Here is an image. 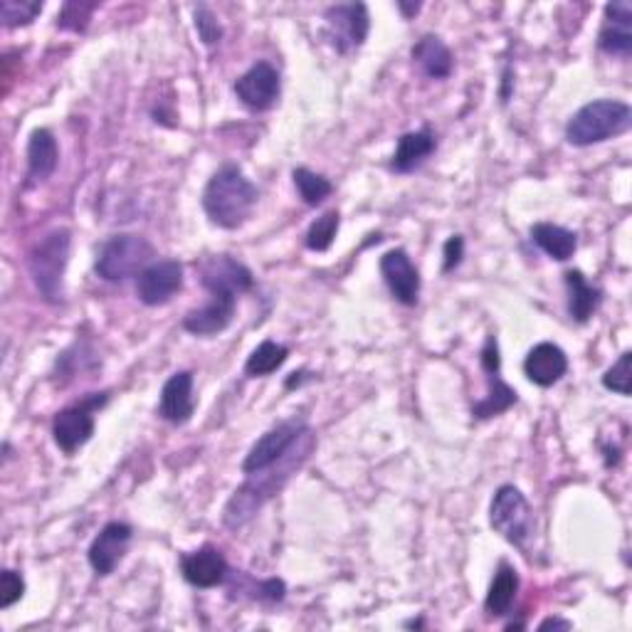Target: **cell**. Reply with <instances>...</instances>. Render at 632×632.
Returning <instances> with one entry per match:
<instances>
[{
    "label": "cell",
    "mask_w": 632,
    "mask_h": 632,
    "mask_svg": "<svg viewBox=\"0 0 632 632\" xmlns=\"http://www.w3.org/2000/svg\"><path fill=\"white\" fill-rule=\"evenodd\" d=\"M307 428L309 425L304 423V420L290 418V420H282L280 425H274L272 430L264 432V435L250 448L245 462H242V472L254 474V472L268 470L270 464H274L287 450L294 445V440L302 435Z\"/></svg>",
    "instance_id": "10"
},
{
    "label": "cell",
    "mask_w": 632,
    "mask_h": 632,
    "mask_svg": "<svg viewBox=\"0 0 632 632\" xmlns=\"http://www.w3.org/2000/svg\"><path fill=\"white\" fill-rule=\"evenodd\" d=\"M60 161V147L58 139L52 137L48 129H36L28 141V175L26 188H36L46 183L50 175L58 169Z\"/></svg>",
    "instance_id": "21"
},
{
    "label": "cell",
    "mask_w": 632,
    "mask_h": 632,
    "mask_svg": "<svg viewBox=\"0 0 632 632\" xmlns=\"http://www.w3.org/2000/svg\"><path fill=\"white\" fill-rule=\"evenodd\" d=\"M70 248H72L70 230L58 228L48 232V235L30 250L28 258L30 277L48 302H60L64 294L62 280L70 262Z\"/></svg>",
    "instance_id": "4"
},
{
    "label": "cell",
    "mask_w": 632,
    "mask_h": 632,
    "mask_svg": "<svg viewBox=\"0 0 632 632\" xmlns=\"http://www.w3.org/2000/svg\"><path fill=\"white\" fill-rule=\"evenodd\" d=\"M99 8V3H84V0H68L62 6L58 16V28L70 32H84L90 26L92 13Z\"/></svg>",
    "instance_id": "31"
},
{
    "label": "cell",
    "mask_w": 632,
    "mask_h": 632,
    "mask_svg": "<svg viewBox=\"0 0 632 632\" xmlns=\"http://www.w3.org/2000/svg\"><path fill=\"white\" fill-rule=\"evenodd\" d=\"M107 401H109V393H92V395L82 398L80 403L64 408L58 415H54L52 435L64 454L77 452L92 440L94 425H97L94 413L97 410H102Z\"/></svg>",
    "instance_id": "7"
},
{
    "label": "cell",
    "mask_w": 632,
    "mask_h": 632,
    "mask_svg": "<svg viewBox=\"0 0 632 632\" xmlns=\"http://www.w3.org/2000/svg\"><path fill=\"white\" fill-rule=\"evenodd\" d=\"M317 440L312 428H307L302 435L294 440V445L287 450L280 460L270 464L268 470L248 474L250 480L235 490V494L230 496V502L225 504L223 512V524L228 529H242L248 521L260 512L262 504L272 499L274 494L282 492V486L290 482V476L297 474V470L309 460V454L314 452Z\"/></svg>",
    "instance_id": "1"
},
{
    "label": "cell",
    "mask_w": 632,
    "mask_h": 632,
    "mask_svg": "<svg viewBox=\"0 0 632 632\" xmlns=\"http://www.w3.org/2000/svg\"><path fill=\"white\" fill-rule=\"evenodd\" d=\"M482 369L486 373V383H490V393H486L484 401H480L472 408V415L476 420H490V418L506 413V410L519 401L514 388L504 383L502 375H499V369H502V359H499V343L494 337H486V341H484Z\"/></svg>",
    "instance_id": "9"
},
{
    "label": "cell",
    "mask_w": 632,
    "mask_h": 632,
    "mask_svg": "<svg viewBox=\"0 0 632 632\" xmlns=\"http://www.w3.org/2000/svg\"><path fill=\"white\" fill-rule=\"evenodd\" d=\"M413 60L430 80H448L454 68L450 48L438 36H423L413 48Z\"/></svg>",
    "instance_id": "23"
},
{
    "label": "cell",
    "mask_w": 632,
    "mask_h": 632,
    "mask_svg": "<svg viewBox=\"0 0 632 632\" xmlns=\"http://www.w3.org/2000/svg\"><path fill=\"white\" fill-rule=\"evenodd\" d=\"M280 72L270 62H258L235 82V94L254 112H264L280 99Z\"/></svg>",
    "instance_id": "13"
},
{
    "label": "cell",
    "mask_w": 632,
    "mask_h": 632,
    "mask_svg": "<svg viewBox=\"0 0 632 632\" xmlns=\"http://www.w3.org/2000/svg\"><path fill=\"white\" fill-rule=\"evenodd\" d=\"M292 179H294L299 195H302V201L307 205L324 203L327 198L331 195V191H334V185L329 183V179H324V175H319L309 169H294Z\"/></svg>",
    "instance_id": "28"
},
{
    "label": "cell",
    "mask_w": 632,
    "mask_h": 632,
    "mask_svg": "<svg viewBox=\"0 0 632 632\" xmlns=\"http://www.w3.org/2000/svg\"><path fill=\"white\" fill-rule=\"evenodd\" d=\"M556 630V628H561V630H571L573 628V623H569V620H561V618H549V620H543V623L539 625V630Z\"/></svg>",
    "instance_id": "38"
},
{
    "label": "cell",
    "mask_w": 632,
    "mask_h": 632,
    "mask_svg": "<svg viewBox=\"0 0 632 632\" xmlns=\"http://www.w3.org/2000/svg\"><path fill=\"white\" fill-rule=\"evenodd\" d=\"M565 287H569V312L571 319L575 321H588L593 314L598 304H601V290L593 287L591 282L585 280L583 272L571 270L565 272Z\"/></svg>",
    "instance_id": "25"
},
{
    "label": "cell",
    "mask_w": 632,
    "mask_h": 632,
    "mask_svg": "<svg viewBox=\"0 0 632 632\" xmlns=\"http://www.w3.org/2000/svg\"><path fill=\"white\" fill-rule=\"evenodd\" d=\"M153 260V248L141 235H114L109 238L97 254L94 270L107 282H124L141 274Z\"/></svg>",
    "instance_id": "6"
},
{
    "label": "cell",
    "mask_w": 632,
    "mask_h": 632,
    "mask_svg": "<svg viewBox=\"0 0 632 632\" xmlns=\"http://www.w3.org/2000/svg\"><path fill=\"white\" fill-rule=\"evenodd\" d=\"M198 274H201V284L208 292L228 290L240 294L252 287V272L235 258H230V254H215V258L203 260Z\"/></svg>",
    "instance_id": "16"
},
{
    "label": "cell",
    "mask_w": 632,
    "mask_h": 632,
    "mask_svg": "<svg viewBox=\"0 0 632 632\" xmlns=\"http://www.w3.org/2000/svg\"><path fill=\"white\" fill-rule=\"evenodd\" d=\"M632 127V109L618 99H595L581 107L565 124V139L573 147H593L615 139Z\"/></svg>",
    "instance_id": "3"
},
{
    "label": "cell",
    "mask_w": 632,
    "mask_h": 632,
    "mask_svg": "<svg viewBox=\"0 0 632 632\" xmlns=\"http://www.w3.org/2000/svg\"><path fill=\"white\" fill-rule=\"evenodd\" d=\"M598 48L620 58H628L632 52V6L628 0L605 6V23L598 36Z\"/></svg>",
    "instance_id": "19"
},
{
    "label": "cell",
    "mask_w": 632,
    "mask_h": 632,
    "mask_svg": "<svg viewBox=\"0 0 632 632\" xmlns=\"http://www.w3.org/2000/svg\"><path fill=\"white\" fill-rule=\"evenodd\" d=\"M531 240L536 242V245L549 254V258L565 262L573 258L575 248H579V238H575V232L565 230L561 225H553V223H536L531 228Z\"/></svg>",
    "instance_id": "26"
},
{
    "label": "cell",
    "mask_w": 632,
    "mask_h": 632,
    "mask_svg": "<svg viewBox=\"0 0 632 632\" xmlns=\"http://www.w3.org/2000/svg\"><path fill=\"white\" fill-rule=\"evenodd\" d=\"M381 274L388 284V290L405 307L418 304L420 294V274L413 260L408 258L405 250H391L381 258Z\"/></svg>",
    "instance_id": "15"
},
{
    "label": "cell",
    "mask_w": 632,
    "mask_h": 632,
    "mask_svg": "<svg viewBox=\"0 0 632 632\" xmlns=\"http://www.w3.org/2000/svg\"><path fill=\"white\" fill-rule=\"evenodd\" d=\"M42 13V3L38 0H3L0 3V20L6 28L30 26Z\"/></svg>",
    "instance_id": "30"
},
{
    "label": "cell",
    "mask_w": 632,
    "mask_h": 632,
    "mask_svg": "<svg viewBox=\"0 0 632 632\" xmlns=\"http://www.w3.org/2000/svg\"><path fill=\"white\" fill-rule=\"evenodd\" d=\"M327 38L337 52L347 54L351 50L361 48L371 30L369 8L363 3H339L327 8Z\"/></svg>",
    "instance_id": "8"
},
{
    "label": "cell",
    "mask_w": 632,
    "mask_h": 632,
    "mask_svg": "<svg viewBox=\"0 0 632 632\" xmlns=\"http://www.w3.org/2000/svg\"><path fill=\"white\" fill-rule=\"evenodd\" d=\"M519 593V573L514 565L499 563V569L494 573V581L490 585V593H486L484 610L494 618L506 615L512 610Z\"/></svg>",
    "instance_id": "24"
},
{
    "label": "cell",
    "mask_w": 632,
    "mask_h": 632,
    "mask_svg": "<svg viewBox=\"0 0 632 632\" xmlns=\"http://www.w3.org/2000/svg\"><path fill=\"white\" fill-rule=\"evenodd\" d=\"M435 137H432L430 129H420V131H410V134H403L398 139V147L393 153L391 169L395 173H410L415 171L420 163H423L432 151H435Z\"/></svg>",
    "instance_id": "22"
},
{
    "label": "cell",
    "mask_w": 632,
    "mask_h": 632,
    "mask_svg": "<svg viewBox=\"0 0 632 632\" xmlns=\"http://www.w3.org/2000/svg\"><path fill=\"white\" fill-rule=\"evenodd\" d=\"M131 534H134V531H131V526L124 524V521H112V524H107L99 531L97 539L92 541L90 553H87L97 575H112L117 571L121 559L127 556Z\"/></svg>",
    "instance_id": "14"
},
{
    "label": "cell",
    "mask_w": 632,
    "mask_h": 632,
    "mask_svg": "<svg viewBox=\"0 0 632 632\" xmlns=\"http://www.w3.org/2000/svg\"><path fill=\"white\" fill-rule=\"evenodd\" d=\"M183 287V264L179 260H161L149 264L139 274L137 294L147 307H159L171 302Z\"/></svg>",
    "instance_id": "12"
},
{
    "label": "cell",
    "mask_w": 632,
    "mask_h": 632,
    "mask_svg": "<svg viewBox=\"0 0 632 632\" xmlns=\"http://www.w3.org/2000/svg\"><path fill=\"white\" fill-rule=\"evenodd\" d=\"M398 8L403 10V13L410 18V16H415L418 10H420V3H415V6H408V3H398Z\"/></svg>",
    "instance_id": "39"
},
{
    "label": "cell",
    "mask_w": 632,
    "mask_h": 632,
    "mask_svg": "<svg viewBox=\"0 0 632 632\" xmlns=\"http://www.w3.org/2000/svg\"><path fill=\"white\" fill-rule=\"evenodd\" d=\"M339 213L337 210H329L321 218H317L312 228L307 232V248L314 250V252H327L331 248V242L337 240V232H339Z\"/></svg>",
    "instance_id": "29"
},
{
    "label": "cell",
    "mask_w": 632,
    "mask_h": 632,
    "mask_svg": "<svg viewBox=\"0 0 632 632\" xmlns=\"http://www.w3.org/2000/svg\"><path fill=\"white\" fill-rule=\"evenodd\" d=\"M284 593H287L284 583L280 579H270V581H262L258 585V593H254V598H258V601L280 603V601H284Z\"/></svg>",
    "instance_id": "36"
},
{
    "label": "cell",
    "mask_w": 632,
    "mask_h": 632,
    "mask_svg": "<svg viewBox=\"0 0 632 632\" xmlns=\"http://www.w3.org/2000/svg\"><path fill=\"white\" fill-rule=\"evenodd\" d=\"M490 524L499 536L516 549H524L536 531L534 509L514 484H504L496 490L490 506Z\"/></svg>",
    "instance_id": "5"
},
{
    "label": "cell",
    "mask_w": 632,
    "mask_h": 632,
    "mask_svg": "<svg viewBox=\"0 0 632 632\" xmlns=\"http://www.w3.org/2000/svg\"><path fill=\"white\" fill-rule=\"evenodd\" d=\"M630 363H632V353L625 351L623 357H620L603 375V385L608 391H613L618 395H630V388H632V371H630Z\"/></svg>",
    "instance_id": "32"
},
{
    "label": "cell",
    "mask_w": 632,
    "mask_h": 632,
    "mask_svg": "<svg viewBox=\"0 0 632 632\" xmlns=\"http://www.w3.org/2000/svg\"><path fill=\"white\" fill-rule=\"evenodd\" d=\"M512 84H514L512 68H506L502 74V102H509V97H512Z\"/></svg>",
    "instance_id": "37"
},
{
    "label": "cell",
    "mask_w": 632,
    "mask_h": 632,
    "mask_svg": "<svg viewBox=\"0 0 632 632\" xmlns=\"http://www.w3.org/2000/svg\"><path fill=\"white\" fill-rule=\"evenodd\" d=\"M26 593V581H23V575L16 573V571H10L6 569L3 573H0V608H10V605H16L20 598H23Z\"/></svg>",
    "instance_id": "34"
},
{
    "label": "cell",
    "mask_w": 632,
    "mask_h": 632,
    "mask_svg": "<svg viewBox=\"0 0 632 632\" xmlns=\"http://www.w3.org/2000/svg\"><path fill=\"white\" fill-rule=\"evenodd\" d=\"M238 309V294L228 290L210 292L208 304L201 309H193L183 317V329L193 337H215L225 331L232 319H235Z\"/></svg>",
    "instance_id": "11"
},
{
    "label": "cell",
    "mask_w": 632,
    "mask_h": 632,
    "mask_svg": "<svg viewBox=\"0 0 632 632\" xmlns=\"http://www.w3.org/2000/svg\"><path fill=\"white\" fill-rule=\"evenodd\" d=\"M195 401H193V373L179 371L163 383L159 415L169 420L173 425H183L193 418Z\"/></svg>",
    "instance_id": "20"
},
{
    "label": "cell",
    "mask_w": 632,
    "mask_h": 632,
    "mask_svg": "<svg viewBox=\"0 0 632 632\" xmlns=\"http://www.w3.org/2000/svg\"><path fill=\"white\" fill-rule=\"evenodd\" d=\"M183 579L195 588H215L228 581V561L223 553L213 546H203L198 551L185 553L181 559Z\"/></svg>",
    "instance_id": "17"
},
{
    "label": "cell",
    "mask_w": 632,
    "mask_h": 632,
    "mask_svg": "<svg viewBox=\"0 0 632 632\" xmlns=\"http://www.w3.org/2000/svg\"><path fill=\"white\" fill-rule=\"evenodd\" d=\"M195 30H198V36H201V40L205 42L208 48H213L218 46L220 40H223V28H220L218 23V18L213 10H210L208 6H198L195 8Z\"/></svg>",
    "instance_id": "33"
},
{
    "label": "cell",
    "mask_w": 632,
    "mask_h": 632,
    "mask_svg": "<svg viewBox=\"0 0 632 632\" xmlns=\"http://www.w3.org/2000/svg\"><path fill=\"white\" fill-rule=\"evenodd\" d=\"M287 359H290V349H287L284 343H277V341L268 339L250 353V359L245 363V373L252 375V379L270 375L277 369H282Z\"/></svg>",
    "instance_id": "27"
},
{
    "label": "cell",
    "mask_w": 632,
    "mask_h": 632,
    "mask_svg": "<svg viewBox=\"0 0 632 632\" xmlns=\"http://www.w3.org/2000/svg\"><path fill=\"white\" fill-rule=\"evenodd\" d=\"M258 198V188L238 165H223L205 185L203 210L213 225L238 230L250 220Z\"/></svg>",
    "instance_id": "2"
},
{
    "label": "cell",
    "mask_w": 632,
    "mask_h": 632,
    "mask_svg": "<svg viewBox=\"0 0 632 632\" xmlns=\"http://www.w3.org/2000/svg\"><path fill=\"white\" fill-rule=\"evenodd\" d=\"M442 272H452L454 268H460V262L464 258V238L462 235H452L445 248H442Z\"/></svg>",
    "instance_id": "35"
},
{
    "label": "cell",
    "mask_w": 632,
    "mask_h": 632,
    "mask_svg": "<svg viewBox=\"0 0 632 632\" xmlns=\"http://www.w3.org/2000/svg\"><path fill=\"white\" fill-rule=\"evenodd\" d=\"M565 371H569V357H565V351L556 347V343L543 341L526 353L524 373L526 379L539 388H551L553 383H559Z\"/></svg>",
    "instance_id": "18"
}]
</instances>
